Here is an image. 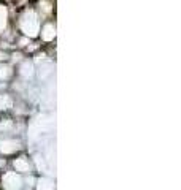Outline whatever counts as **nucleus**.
<instances>
[{
    "label": "nucleus",
    "mask_w": 181,
    "mask_h": 190,
    "mask_svg": "<svg viewBox=\"0 0 181 190\" xmlns=\"http://www.w3.org/2000/svg\"><path fill=\"white\" fill-rule=\"evenodd\" d=\"M0 3H6V0H0Z\"/></svg>",
    "instance_id": "1"
}]
</instances>
